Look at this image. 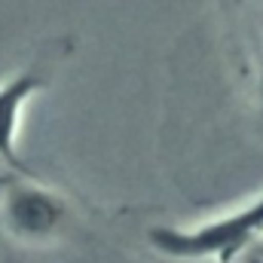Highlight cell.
<instances>
[{"label": "cell", "instance_id": "277c9868", "mask_svg": "<svg viewBox=\"0 0 263 263\" xmlns=\"http://www.w3.org/2000/svg\"><path fill=\"white\" fill-rule=\"evenodd\" d=\"M251 98L257 107V117L263 123V25L260 31H254V46H251Z\"/></svg>", "mask_w": 263, "mask_h": 263}, {"label": "cell", "instance_id": "7a4b0ae2", "mask_svg": "<svg viewBox=\"0 0 263 263\" xmlns=\"http://www.w3.org/2000/svg\"><path fill=\"white\" fill-rule=\"evenodd\" d=\"M0 223L3 233L18 245H52L65 236L70 208L65 196L37 184L31 172H25L0 187Z\"/></svg>", "mask_w": 263, "mask_h": 263}, {"label": "cell", "instance_id": "6da1fadb", "mask_svg": "<svg viewBox=\"0 0 263 263\" xmlns=\"http://www.w3.org/2000/svg\"><path fill=\"white\" fill-rule=\"evenodd\" d=\"M263 236V196L214 217L196 230H153L150 242L162 254L175 260H217L230 263L239 251H245L254 239Z\"/></svg>", "mask_w": 263, "mask_h": 263}, {"label": "cell", "instance_id": "3957f363", "mask_svg": "<svg viewBox=\"0 0 263 263\" xmlns=\"http://www.w3.org/2000/svg\"><path fill=\"white\" fill-rule=\"evenodd\" d=\"M70 52V40L67 37H55L46 40L31 59L28 65H22L12 77L0 80V162L9 165L12 172L25 175L28 168L22 165L18 153H15V141H18V129L22 120L28 114V104L34 101L37 92H43L52 80V73Z\"/></svg>", "mask_w": 263, "mask_h": 263}]
</instances>
